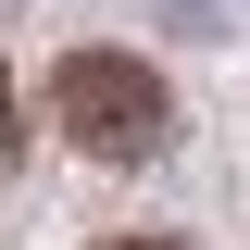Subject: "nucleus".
<instances>
[{
	"label": "nucleus",
	"mask_w": 250,
	"mask_h": 250,
	"mask_svg": "<svg viewBox=\"0 0 250 250\" xmlns=\"http://www.w3.org/2000/svg\"><path fill=\"white\" fill-rule=\"evenodd\" d=\"M50 113H62V138L88 163H150L163 138H175V88H163L138 50H62Z\"/></svg>",
	"instance_id": "f257e3e1"
},
{
	"label": "nucleus",
	"mask_w": 250,
	"mask_h": 250,
	"mask_svg": "<svg viewBox=\"0 0 250 250\" xmlns=\"http://www.w3.org/2000/svg\"><path fill=\"white\" fill-rule=\"evenodd\" d=\"M13 150H25V100H13V75H0V175H13Z\"/></svg>",
	"instance_id": "f03ea898"
},
{
	"label": "nucleus",
	"mask_w": 250,
	"mask_h": 250,
	"mask_svg": "<svg viewBox=\"0 0 250 250\" xmlns=\"http://www.w3.org/2000/svg\"><path fill=\"white\" fill-rule=\"evenodd\" d=\"M100 250H188V238H100Z\"/></svg>",
	"instance_id": "7ed1b4c3"
}]
</instances>
